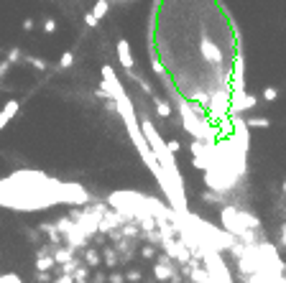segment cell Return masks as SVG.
<instances>
[{
	"instance_id": "e0dca14e",
	"label": "cell",
	"mask_w": 286,
	"mask_h": 283,
	"mask_svg": "<svg viewBox=\"0 0 286 283\" xmlns=\"http://www.w3.org/2000/svg\"><path fill=\"white\" fill-rule=\"evenodd\" d=\"M74 283H87V268H79L74 273Z\"/></svg>"
},
{
	"instance_id": "7a4b0ae2",
	"label": "cell",
	"mask_w": 286,
	"mask_h": 283,
	"mask_svg": "<svg viewBox=\"0 0 286 283\" xmlns=\"http://www.w3.org/2000/svg\"><path fill=\"white\" fill-rule=\"evenodd\" d=\"M223 225L233 235H246L248 227H253V230L258 227V220H256V217H251V214H246V212L235 209V207H225L223 209Z\"/></svg>"
},
{
	"instance_id": "6da1fadb",
	"label": "cell",
	"mask_w": 286,
	"mask_h": 283,
	"mask_svg": "<svg viewBox=\"0 0 286 283\" xmlns=\"http://www.w3.org/2000/svg\"><path fill=\"white\" fill-rule=\"evenodd\" d=\"M141 130H143V136H146V143H148L151 150H153V158L159 161V166L164 168V173L169 176V181L174 184V189H177V194H179V199H184V184H182L177 161H174L169 145L161 141V136L156 133V128H153V123H151L148 118H141ZM184 202H187V199H184Z\"/></svg>"
},
{
	"instance_id": "5bb4252c",
	"label": "cell",
	"mask_w": 286,
	"mask_h": 283,
	"mask_svg": "<svg viewBox=\"0 0 286 283\" xmlns=\"http://www.w3.org/2000/svg\"><path fill=\"white\" fill-rule=\"evenodd\" d=\"M279 97V90H276V87H266V90H263V100H266V102H274Z\"/></svg>"
},
{
	"instance_id": "5b68a950",
	"label": "cell",
	"mask_w": 286,
	"mask_h": 283,
	"mask_svg": "<svg viewBox=\"0 0 286 283\" xmlns=\"http://www.w3.org/2000/svg\"><path fill=\"white\" fill-rule=\"evenodd\" d=\"M118 59H120V64L125 67V72L130 77H136V61H133V54H130V43L125 38L118 41Z\"/></svg>"
},
{
	"instance_id": "4316f807",
	"label": "cell",
	"mask_w": 286,
	"mask_h": 283,
	"mask_svg": "<svg viewBox=\"0 0 286 283\" xmlns=\"http://www.w3.org/2000/svg\"><path fill=\"white\" fill-rule=\"evenodd\" d=\"M284 191H286V181H284Z\"/></svg>"
},
{
	"instance_id": "9a60e30c",
	"label": "cell",
	"mask_w": 286,
	"mask_h": 283,
	"mask_svg": "<svg viewBox=\"0 0 286 283\" xmlns=\"http://www.w3.org/2000/svg\"><path fill=\"white\" fill-rule=\"evenodd\" d=\"M72 61H74V54L72 51H67L61 56V61H59V69H67V67H72Z\"/></svg>"
},
{
	"instance_id": "d6986e66",
	"label": "cell",
	"mask_w": 286,
	"mask_h": 283,
	"mask_svg": "<svg viewBox=\"0 0 286 283\" xmlns=\"http://www.w3.org/2000/svg\"><path fill=\"white\" fill-rule=\"evenodd\" d=\"M84 23L90 26V28H95V26H97V18H95L92 13H84Z\"/></svg>"
},
{
	"instance_id": "3957f363",
	"label": "cell",
	"mask_w": 286,
	"mask_h": 283,
	"mask_svg": "<svg viewBox=\"0 0 286 283\" xmlns=\"http://www.w3.org/2000/svg\"><path fill=\"white\" fill-rule=\"evenodd\" d=\"M246 61H243V54H235V61H233V84H230V95H240L246 92Z\"/></svg>"
},
{
	"instance_id": "ffe728a7",
	"label": "cell",
	"mask_w": 286,
	"mask_h": 283,
	"mask_svg": "<svg viewBox=\"0 0 286 283\" xmlns=\"http://www.w3.org/2000/svg\"><path fill=\"white\" fill-rule=\"evenodd\" d=\"M87 263H90V266H97V263H100V258H97V253H92V250L87 253Z\"/></svg>"
},
{
	"instance_id": "8992f818",
	"label": "cell",
	"mask_w": 286,
	"mask_h": 283,
	"mask_svg": "<svg viewBox=\"0 0 286 283\" xmlns=\"http://www.w3.org/2000/svg\"><path fill=\"white\" fill-rule=\"evenodd\" d=\"M18 110H20V102H18V100H8V102H5V107L0 110V130H3V128L18 115Z\"/></svg>"
},
{
	"instance_id": "7c38bea8",
	"label": "cell",
	"mask_w": 286,
	"mask_h": 283,
	"mask_svg": "<svg viewBox=\"0 0 286 283\" xmlns=\"http://www.w3.org/2000/svg\"><path fill=\"white\" fill-rule=\"evenodd\" d=\"M23 59L31 64V67H36V69H46V67H49V64L43 61V59H36V56H23Z\"/></svg>"
},
{
	"instance_id": "ba28073f",
	"label": "cell",
	"mask_w": 286,
	"mask_h": 283,
	"mask_svg": "<svg viewBox=\"0 0 286 283\" xmlns=\"http://www.w3.org/2000/svg\"><path fill=\"white\" fill-rule=\"evenodd\" d=\"M153 105H156V115H159L161 120L171 118V105H169V102H164V100H159L156 95H153Z\"/></svg>"
},
{
	"instance_id": "484cf974",
	"label": "cell",
	"mask_w": 286,
	"mask_h": 283,
	"mask_svg": "<svg viewBox=\"0 0 286 283\" xmlns=\"http://www.w3.org/2000/svg\"><path fill=\"white\" fill-rule=\"evenodd\" d=\"M110 283H123V278L120 276H110Z\"/></svg>"
},
{
	"instance_id": "d4e9b609",
	"label": "cell",
	"mask_w": 286,
	"mask_h": 283,
	"mask_svg": "<svg viewBox=\"0 0 286 283\" xmlns=\"http://www.w3.org/2000/svg\"><path fill=\"white\" fill-rule=\"evenodd\" d=\"M281 245H286V225L281 227Z\"/></svg>"
},
{
	"instance_id": "8fae6325",
	"label": "cell",
	"mask_w": 286,
	"mask_h": 283,
	"mask_svg": "<svg viewBox=\"0 0 286 283\" xmlns=\"http://www.w3.org/2000/svg\"><path fill=\"white\" fill-rule=\"evenodd\" d=\"M153 273H156L159 281H169V278H171V268H169V266H161V263L153 268Z\"/></svg>"
},
{
	"instance_id": "44dd1931",
	"label": "cell",
	"mask_w": 286,
	"mask_h": 283,
	"mask_svg": "<svg viewBox=\"0 0 286 283\" xmlns=\"http://www.w3.org/2000/svg\"><path fill=\"white\" fill-rule=\"evenodd\" d=\"M8 69H10V64H8V61H0V79L5 77V72H8Z\"/></svg>"
},
{
	"instance_id": "7402d4cb",
	"label": "cell",
	"mask_w": 286,
	"mask_h": 283,
	"mask_svg": "<svg viewBox=\"0 0 286 283\" xmlns=\"http://www.w3.org/2000/svg\"><path fill=\"white\" fill-rule=\"evenodd\" d=\"M166 145H169V150H171V153H179V143H177V141H169Z\"/></svg>"
},
{
	"instance_id": "30bf717a",
	"label": "cell",
	"mask_w": 286,
	"mask_h": 283,
	"mask_svg": "<svg viewBox=\"0 0 286 283\" xmlns=\"http://www.w3.org/2000/svg\"><path fill=\"white\" fill-rule=\"evenodd\" d=\"M246 125H248V128H269L271 120H269V118H248Z\"/></svg>"
},
{
	"instance_id": "277c9868",
	"label": "cell",
	"mask_w": 286,
	"mask_h": 283,
	"mask_svg": "<svg viewBox=\"0 0 286 283\" xmlns=\"http://www.w3.org/2000/svg\"><path fill=\"white\" fill-rule=\"evenodd\" d=\"M258 105V97L248 95V92H240V95H230V115H238L243 110H253Z\"/></svg>"
},
{
	"instance_id": "ac0fdd59",
	"label": "cell",
	"mask_w": 286,
	"mask_h": 283,
	"mask_svg": "<svg viewBox=\"0 0 286 283\" xmlns=\"http://www.w3.org/2000/svg\"><path fill=\"white\" fill-rule=\"evenodd\" d=\"M43 31H46V33H54V31H56V20H54V18H49L46 23H43Z\"/></svg>"
},
{
	"instance_id": "9c48e42d",
	"label": "cell",
	"mask_w": 286,
	"mask_h": 283,
	"mask_svg": "<svg viewBox=\"0 0 286 283\" xmlns=\"http://www.w3.org/2000/svg\"><path fill=\"white\" fill-rule=\"evenodd\" d=\"M107 10H110V3H107V0H97L95 8H92V15H95L97 20H102V18L107 15Z\"/></svg>"
},
{
	"instance_id": "2e32d148",
	"label": "cell",
	"mask_w": 286,
	"mask_h": 283,
	"mask_svg": "<svg viewBox=\"0 0 286 283\" xmlns=\"http://www.w3.org/2000/svg\"><path fill=\"white\" fill-rule=\"evenodd\" d=\"M20 59H23V54H20L18 49H10V51H8V59H5V61H8V64H18Z\"/></svg>"
},
{
	"instance_id": "52a82bcc",
	"label": "cell",
	"mask_w": 286,
	"mask_h": 283,
	"mask_svg": "<svg viewBox=\"0 0 286 283\" xmlns=\"http://www.w3.org/2000/svg\"><path fill=\"white\" fill-rule=\"evenodd\" d=\"M51 266H54V258H51L49 253H38V258H36V271H38V273H46Z\"/></svg>"
},
{
	"instance_id": "603a6c76",
	"label": "cell",
	"mask_w": 286,
	"mask_h": 283,
	"mask_svg": "<svg viewBox=\"0 0 286 283\" xmlns=\"http://www.w3.org/2000/svg\"><path fill=\"white\" fill-rule=\"evenodd\" d=\"M0 283H18V281H15V276H3V278H0Z\"/></svg>"
},
{
	"instance_id": "4fadbf2b",
	"label": "cell",
	"mask_w": 286,
	"mask_h": 283,
	"mask_svg": "<svg viewBox=\"0 0 286 283\" xmlns=\"http://www.w3.org/2000/svg\"><path fill=\"white\" fill-rule=\"evenodd\" d=\"M151 67H153V72H156V74H159V77H161V79H164V77H166V69H164V67H161V61H159V59H156V56H151Z\"/></svg>"
},
{
	"instance_id": "cb8c5ba5",
	"label": "cell",
	"mask_w": 286,
	"mask_h": 283,
	"mask_svg": "<svg viewBox=\"0 0 286 283\" xmlns=\"http://www.w3.org/2000/svg\"><path fill=\"white\" fill-rule=\"evenodd\" d=\"M23 28H26V31H33V20H31V18L23 20Z\"/></svg>"
}]
</instances>
